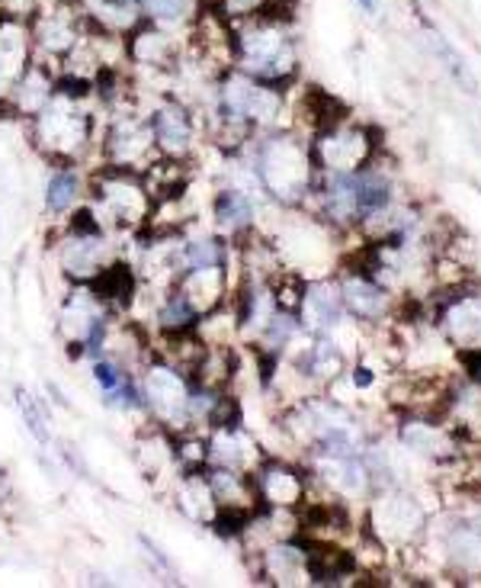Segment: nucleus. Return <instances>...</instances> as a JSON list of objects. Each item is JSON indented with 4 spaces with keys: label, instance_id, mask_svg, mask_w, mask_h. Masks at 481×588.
Listing matches in <instances>:
<instances>
[{
    "label": "nucleus",
    "instance_id": "f03ea898",
    "mask_svg": "<svg viewBox=\"0 0 481 588\" xmlns=\"http://www.w3.org/2000/svg\"><path fill=\"white\" fill-rule=\"evenodd\" d=\"M264 177L274 190H279V197H299V190H305L308 184V161L295 146L276 142L264 154Z\"/></svg>",
    "mask_w": 481,
    "mask_h": 588
},
{
    "label": "nucleus",
    "instance_id": "39448f33",
    "mask_svg": "<svg viewBox=\"0 0 481 588\" xmlns=\"http://www.w3.org/2000/svg\"><path fill=\"white\" fill-rule=\"evenodd\" d=\"M151 136H154V142L164 148V151L180 154V151H187L193 133H190V120H187L183 110L164 107V110H157V113L151 116Z\"/></svg>",
    "mask_w": 481,
    "mask_h": 588
},
{
    "label": "nucleus",
    "instance_id": "f3484780",
    "mask_svg": "<svg viewBox=\"0 0 481 588\" xmlns=\"http://www.w3.org/2000/svg\"><path fill=\"white\" fill-rule=\"evenodd\" d=\"M476 376H479V379H481V361H479V364H476Z\"/></svg>",
    "mask_w": 481,
    "mask_h": 588
},
{
    "label": "nucleus",
    "instance_id": "6e6552de",
    "mask_svg": "<svg viewBox=\"0 0 481 588\" xmlns=\"http://www.w3.org/2000/svg\"><path fill=\"white\" fill-rule=\"evenodd\" d=\"M305 318L312 328H331L338 325V293L331 287H312L305 290Z\"/></svg>",
    "mask_w": 481,
    "mask_h": 588
},
{
    "label": "nucleus",
    "instance_id": "9b49d317",
    "mask_svg": "<svg viewBox=\"0 0 481 588\" xmlns=\"http://www.w3.org/2000/svg\"><path fill=\"white\" fill-rule=\"evenodd\" d=\"M77 190H80V177L74 171H55L52 180H49V210L52 213L71 210L74 200H77Z\"/></svg>",
    "mask_w": 481,
    "mask_h": 588
},
{
    "label": "nucleus",
    "instance_id": "0eeeda50",
    "mask_svg": "<svg viewBox=\"0 0 481 588\" xmlns=\"http://www.w3.org/2000/svg\"><path fill=\"white\" fill-rule=\"evenodd\" d=\"M325 161L331 164V167H338V171H346V167H356L359 164V158H363V151H366V142H363V136L359 133H334L325 146Z\"/></svg>",
    "mask_w": 481,
    "mask_h": 588
},
{
    "label": "nucleus",
    "instance_id": "f8f14e48",
    "mask_svg": "<svg viewBox=\"0 0 481 588\" xmlns=\"http://www.w3.org/2000/svg\"><path fill=\"white\" fill-rule=\"evenodd\" d=\"M251 203L241 197V193H235V190H228V193H221L218 197V203H215V220L221 222L225 228H241V225H248L251 222Z\"/></svg>",
    "mask_w": 481,
    "mask_h": 588
},
{
    "label": "nucleus",
    "instance_id": "7ed1b4c3",
    "mask_svg": "<svg viewBox=\"0 0 481 588\" xmlns=\"http://www.w3.org/2000/svg\"><path fill=\"white\" fill-rule=\"evenodd\" d=\"M126 52H129V59H136L138 65L161 68L164 62L174 59L177 46H174V39L167 36L164 26H157V23L141 26V23H138L136 29H132V39L126 42Z\"/></svg>",
    "mask_w": 481,
    "mask_h": 588
},
{
    "label": "nucleus",
    "instance_id": "ddd939ff",
    "mask_svg": "<svg viewBox=\"0 0 481 588\" xmlns=\"http://www.w3.org/2000/svg\"><path fill=\"white\" fill-rule=\"evenodd\" d=\"M453 331L463 341H481V296L479 299H466L453 312Z\"/></svg>",
    "mask_w": 481,
    "mask_h": 588
},
{
    "label": "nucleus",
    "instance_id": "1a4fd4ad",
    "mask_svg": "<svg viewBox=\"0 0 481 588\" xmlns=\"http://www.w3.org/2000/svg\"><path fill=\"white\" fill-rule=\"evenodd\" d=\"M344 299L359 318H376L385 309V296H382L379 287H372L369 280H350L344 290Z\"/></svg>",
    "mask_w": 481,
    "mask_h": 588
},
{
    "label": "nucleus",
    "instance_id": "2eb2a0df",
    "mask_svg": "<svg viewBox=\"0 0 481 588\" xmlns=\"http://www.w3.org/2000/svg\"><path fill=\"white\" fill-rule=\"evenodd\" d=\"M353 383L359 386V389H366V386H372V373L366 367H359L356 373H353Z\"/></svg>",
    "mask_w": 481,
    "mask_h": 588
},
{
    "label": "nucleus",
    "instance_id": "4468645a",
    "mask_svg": "<svg viewBox=\"0 0 481 588\" xmlns=\"http://www.w3.org/2000/svg\"><path fill=\"white\" fill-rule=\"evenodd\" d=\"M187 264H190V271H197V267H218V261H221V248H218V241H197V245H190L187 248Z\"/></svg>",
    "mask_w": 481,
    "mask_h": 588
},
{
    "label": "nucleus",
    "instance_id": "423d86ee",
    "mask_svg": "<svg viewBox=\"0 0 481 588\" xmlns=\"http://www.w3.org/2000/svg\"><path fill=\"white\" fill-rule=\"evenodd\" d=\"M200 0H141V13L157 26H180L197 16Z\"/></svg>",
    "mask_w": 481,
    "mask_h": 588
},
{
    "label": "nucleus",
    "instance_id": "20e7f679",
    "mask_svg": "<svg viewBox=\"0 0 481 588\" xmlns=\"http://www.w3.org/2000/svg\"><path fill=\"white\" fill-rule=\"evenodd\" d=\"M148 399L154 405L157 415L164 418H174L183 405H187V392H183V383L174 370H151L148 376Z\"/></svg>",
    "mask_w": 481,
    "mask_h": 588
},
{
    "label": "nucleus",
    "instance_id": "f257e3e1",
    "mask_svg": "<svg viewBox=\"0 0 481 588\" xmlns=\"http://www.w3.org/2000/svg\"><path fill=\"white\" fill-rule=\"evenodd\" d=\"M29 49H33L29 20L0 13V90L16 87V80L33 65Z\"/></svg>",
    "mask_w": 481,
    "mask_h": 588
},
{
    "label": "nucleus",
    "instance_id": "9d476101",
    "mask_svg": "<svg viewBox=\"0 0 481 588\" xmlns=\"http://www.w3.org/2000/svg\"><path fill=\"white\" fill-rule=\"evenodd\" d=\"M261 489H264V496H267L274 505H292V502H299V496H302V483H299L289 470H279V466L264 473Z\"/></svg>",
    "mask_w": 481,
    "mask_h": 588
},
{
    "label": "nucleus",
    "instance_id": "dca6fc26",
    "mask_svg": "<svg viewBox=\"0 0 481 588\" xmlns=\"http://www.w3.org/2000/svg\"><path fill=\"white\" fill-rule=\"evenodd\" d=\"M359 3H363L366 13H376V0H359Z\"/></svg>",
    "mask_w": 481,
    "mask_h": 588
}]
</instances>
